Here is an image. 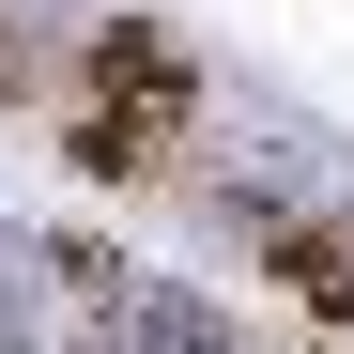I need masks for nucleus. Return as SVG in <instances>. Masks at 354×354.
<instances>
[{"label":"nucleus","mask_w":354,"mask_h":354,"mask_svg":"<svg viewBox=\"0 0 354 354\" xmlns=\"http://www.w3.org/2000/svg\"><path fill=\"white\" fill-rule=\"evenodd\" d=\"M262 262L308 292L324 324H354V231H324V216H277V231H262Z\"/></svg>","instance_id":"obj_2"},{"label":"nucleus","mask_w":354,"mask_h":354,"mask_svg":"<svg viewBox=\"0 0 354 354\" xmlns=\"http://www.w3.org/2000/svg\"><path fill=\"white\" fill-rule=\"evenodd\" d=\"M93 93L108 108H124V124H185V108H201V62H185V46H169V31H93Z\"/></svg>","instance_id":"obj_1"}]
</instances>
